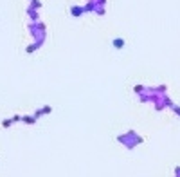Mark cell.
<instances>
[{"instance_id": "6da1fadb", "label": "cell", "mask_w": 180, "mask_h": 177, "mask_svg": "<svg viewBox=\"0 0 180 177\" xmlns=\"http://www.w3.org/2000/svg\"><path fill=\"white\" fill-rule=\"evenodd\" d=\"M22 121H23V123H27V125H34V123H36V118H34V116H23Z\"/></svg>"}, {"instance_id": "7a4b0ae2", "label": "cell", "mask_w": 180, "mask_h": 177, "mask_svg": "<svg viewBox=\"0 0 180 177\" xmlns=\"http://www.w3.org/2000/svg\"><path fill=\"white\" fill-rule=\"evenodd\" d=\"M114 47L122 49V47H124V40H122V38H115V40H114Z\"/></svg>"}, {"instance_id": "3957f363", "label": "cell", "mask_w": 180, "mask_h": 177, "mask_svg": "<svg viewBox=\"0 0 180 177\" xmlns=\"http://www.w3.org/2000/svg\"><path fill=\"white\" fill-rule=\"evenodd\" d=\"M11 125H13V119H4V121H2V127H4V128H9Z\"/></svg>"}, {"instance_id": "277c9868", "label": "cell", "mask_w": 180, "mask_h": 177, "mask_svg": "<svg viewBox=\"0 0 180 177\" xmlns=\"http://www.w3.org/2000/svg\"><path fill=\"white\" fill-rule=\"evenodd\" d=\"M40 110H41V114H51V112H52V107L45 105V107H43V109H40Z\"/></svg>"}, {"instance_id": "5b68a950", "label": "cell", "mask_w": 180, "mask_h": 177, "mask_svg": "<svg viewBox=\"0 0 180 177\" xmlns=\"http://www.w3.org/2000/svg\"><path fill=\"white\" fill-rule=\"evenodd\" d=\"M11 119H13V123H16V121H20V116H13V118H11Z\"/></svg>"}]
</instances>
